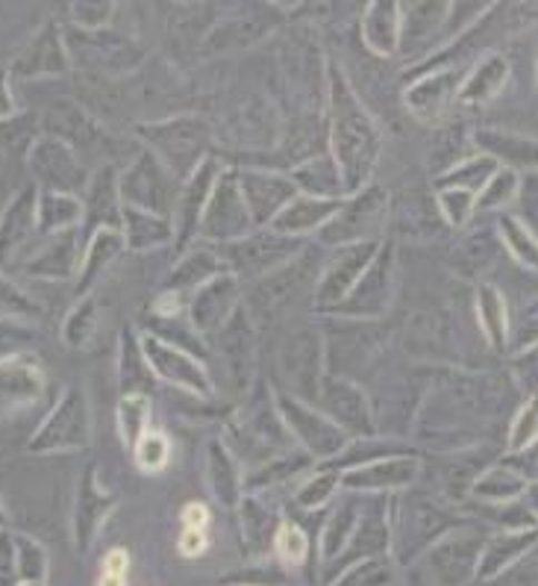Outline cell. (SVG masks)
<instances>
[{
	"label": "cell",
	"mask_w": 538,
	"mask_h": 586,
	"mask_svg": "<svg viewBox=\"0 0 538 586\" xmlns=\"http://www.w3.org/2000/svg\"><path fill=\"white\" fill-rule=\"evenodd\" d=\"M327 151L341 171L350 192L371 183L373 168L380 162L382 136L373 116L365 107L362 95L350 83L345 68L327 62Z\"/></svg>",
	"instance_id": "1"
},
{
	"label": "cell",
	"mask_w": 538,
	"mask_h": 586,
	"mask_svg": "<svg viewBox=\"0 0 538 586\" xmlns=\"http://www.w3.org/2000/svg\"><path fill=\"white\" fill-rule=\"evenodd\" d=\"M225 443L239 457V463L248 460V469L266 463L273 454L298 448L280 419V410L273 401V386H268L262 377L250 386L245 401L225 419Z\"/></svg>",
	"instance_id": "2"
},
{
	"label": "cell",
	"mask_w": 538,
	"mask_h": 586,
	"mask_svg": "<svg viewBox=\"0 0 538 586\" xmlns=\"http://www.w3.org/2000/svg\"><path fill=\"white\" fill-rule=\"evenodd\" d=\"M145 151H150L177 177L189 180L212 157V125L200 116H171L136 127Z\"/></svg>",
	"instance_id": "3"
},
{
	"label": "cell",
	"mask_w": 538,
	"mask_h": 586,
	"mask_svg": "<svg viewBox=\"0 0 538 586\" xmlns=\"http://www.w3.org/2000/svg\"><path fill=\"white\" fill-rule=\"evenodd\" d=\"M303 251H307L303 239L282 236L277 230H271V227H257L253 234H248L239 242L218 248L221 260L227 262V271L239 277L245 286L257 284L262 277L280 271V268L298 260Z\"/></svg>",
	"instance_id": "4"
},
{
	"label": "cell",
	"mask_w": 538,
	"mask_h": 586,
	"mask_svg": "<svg viewBox=\"0 0 538 586\" xmlns=\"http://www.w3.org/2000/svg\"><path fill=\"white\" fill-rule=\"evenodd\" d=\"M389 216V195L377 183H368L359 192H350L341 201L339 212L318 230L321 248H345V245L373 242L380 239L382 221Z\"/></svg>",
	"instance_id": "5"
},
{
	"label": "cell",
	"mask_w": 538,
	"mask_h": 586,
	"mask_svg": "<svg viewBox=\"0 0 538 586\" xmlns=\"http://www.w3.org/2000/svg\"><path fill=\"white\" fill-rule=\"evenodd\" d=\"M277 371L282 380V386L277 389H286L300 401L315 404L323 375H327L321 327L300 325L291 334H286L280 351H277Z\"/></svg>",
	"instance_id": "6"
},
{
	"label": "cell",
	"mask_w": 538,
	"mask_h": 586,
	"mask_svg": "<svg viewBox=\"0 0 538 586\" xmlns=\"http://www.w3.org/2000/svg\"><path fill=\"white\" fill-rule=\"evenodd\" d=\"M273 401H277V410H280V419L289 430L291 443L298 445L300 451H307L315 463L336 460L341 448L350 443V436L330 416H323L315 404L300 401L277 386H273Z\"/></svg>",
	"instance_id": "7"
},
{
	"label": "cell",
	"mask_w": 538,
	"mask_h": 586,
	"mask_svg": "<svg viewBox=\"0 0 538 586\" xmlns=\"http://www.w3.org/2000/svg\"><path fill=\"white\" fill-rule=\"evenodd\" d=\"M257 225L250 218L248 203L241 198L239 189V171L236 166H225L218 175L212 195H209L207 210L200 216L198 242H209L221 248V245L239 242L248 234H253Z\"/></svg>",
	"instance_id": "8"
},
{
	"label": "cell",
	"mask_w": 538,
	"mask_h": 586,
	"mask_svg": "<svg viewBox=\"0 0 538 586\" xmlns=\"http://www.w3.org/2000/svg\"><path fill=\"white\" fill-rule=\"evenodd\" d=\"M209 345L218 357V369L227 377V386L236 395H248L250 386L257 384V375H253L257 371V325L245 310V304L209 339Z\"/></svg>",
	"instance_id": "9"
},
{
	"label": "cell",
	"mask_w": 538,
	"mask_h": 586,
	"mask_svg": "<svg viewBox=\"0 0 538 586\" xmlns=\"http://www.w3.org/2000/svg\"><path fill=\"white\" fill-rule=\"evenodd\" d=\"M118 192L124 207L175 216L180 180L168 171L150 151H141L130 166L118 175Z\"/></svg>",
	"instance_id": "10"
},
{
	"label": "cell",
	"mask_w": 538,
	"mask_h": 586,
	"mask_svg": "<svg viewBox=\"0 0 538 586\" xmlns=\"http://www.w3.org/2000/svg\"><path fill=\"white\" fill-rule=\"evenodd\" d=\"M91 439V416L89 401L83 389H66L62 398L53 404V410L44 416L33 436H30V451L50 454V451H80Z\"/></svg>",
	"instance_id": "11"
},
{
	"label": "cell",
	"mask_w": 538,
	"mask_h": 586,
	"mask_svg": "<svg viewBox=\"0 0 538 586\" xmlns=\"http://www.w3.org/2000/svg\"><path fill=\"white\" fill-rule=\"evenodd\" d=\"M380 245L382 239H373V242L345 245V248L332 251L330 260L323 262V268L318 271V280H315L312 289V310L318 316H330L348 298L350 289L365 275V268L371 266V260L377 257Z\"/></svg>",
	"instance_id": "12"
},
{
	"label": "cell",
	"mask_w": 538,
	"mask_h": 586,
	"mask_svg": "<svg viewBox=\"0 0 538 586\" xmlns=\"http://www.w3.org/2000/svg\"><path fill=\"white\" fill-rule=\"evenodd\" d=\"M141 351L148 357L159 384H166L168 389H180V393L200 395V398H218L216 377L203 360L162 342L153 334H141Z\"/></svg>",
	"instance_id": "13"
},
{
	"label": "cell",
	"mask_w": 538,
	"mask_h": 586,
	"mask_svg": "<svg viewBox=\"0 0 538 586\" xmlns=\"http://www.w3.org/2000/svg\"><path fill=\"white\" fill-rule=\"evenodd\" d=\"M391 286H395V248L389 242H382L371 266L365 268L357 286L350 289L348 298L330 316L353 321H377L391 307Z\"/></svg>",
	"instance_id": "14"
},
{
	"label": "cell",
	"mask_w": 538,
	"mask_h": 586,
	"mask_svg": "<svg viewBox=\"0 0 538 586\" xmlns=\"http://www.w3.org/2000/svg\"><path fill=\"white\" fill-rule=\"evenodd\" d=\"M315 407H318L323 416H330L350 439L377 434V421H373L368 393H365L357 380H350V377L323 375L318 398H315Z\"/></svg>",
	"instance_id": "15"
},
{
	"label": "cell",
	"mask_w": 538,
	"mask_h": 586,
	"mask_svg": "<svg viewBox=\"0 0 538 586\" xmlns=\"http://www.w3.org/2000/svg\"><path fill=\"white\" fill-rule=\"evenodd\" d=\"M27 157H30V168H33L42 192H86L89 177L83 171V162L77 160L74 148L62 142V139H57V136H39Z\"/></svg>",
	"instance_id": "16"
},
{
	"label": "cell",
	"mask_w": 538,
	"mask_h": 586,
	"mask_svg": "<svg viewBox=\"0 0 538 586\" xmlns=\"http://www.w3.org/2000/svg\"><path fill=\"white\" fill-rule=\"evenodd\" d=\"M239 171L241 198L248 203L250 218L257 227H268L273 218L280 216L295 198H298V186L291 183L286 171H273L262 166H236Z\"/></svg>",
	"instance_id": "17"
},
{
	"label": "cell",
	"mask_w": 538,
	"mask_h": 586,
	"mask_svg": "<svg viewBox=\"0 0 538 586\" xmlns=\"http://www.w3.org/2000/svg\"><path fill=\"white\" fill-rule=\"evenodd\" d=\"M241 304H245V284L225 271L189 295V321L209 342L232 319V312L239 310Z\"/></svg>",
	"instance_id": "18"
},
{
	"label": "cell",
	"mask_w": 538,
	"mask_h": 586,
	"mask_svg": "<svg viewBox=\"0 0 538 586\" xmlns=\"http://www.w3.org/2000/svg\"><path fill=\"white\" fill-rule=\"evenodd\" d=\"M225 162L218 160L216 153L209 157L203 166L180 183V195H177V207H175V248L177 254H186L191 245L198 242V227H200V216L207 210L209 195H212V186H216L218 175H221Z\"/></svg>",
	"instance_id": "19"
},
{
	"label": "cell",
	"mask_w": 538,
	"mask_h": 586,
	"mask_svg": "<svg viewBox=\"0 0 538 586\" xmlns=\"http://www.w3.org/2000/svg\"><path fill=\"white\" fill-rule=\"evenodd\" d=\"M303 277H307V251L286 268H280V271L245 286V310L250 312L253 325L259 319H277L289 307L291 298L300 292Z\"/></svg>",
	"instance_id": "20"
},
{
	"label": "cell",
	"mask_w": 538,
	"mask_h": 586,
	"mask_svg": "<svg viewBox=\"0 0 538 586\" xmlns=\"http://www.w3.org/2000/svg\"><path fill=\"white\" fill-rule=\"evenodd\" d=\"M118 171L116 166H100L89 177L83 198V234L94 236L98 230H121V192H118Z\"/></svg>",
	"instance_id": "21"
},
{
	"label": "cell",
	"mask_w": 538,
	"mask_h": 586,
	"mask_svg": "<svg viewBox=\"0 0 538 586\" xmlns=\"http://www.w3.org/2000/svg\"><path fill=\"white\" fill-rule=\"evenodd\" d=\"M44 393L42 366L30 354L0 360V416L33 407Z\"/></svg>",
	"instance_id": "22"
},
{
	"label": "cell",
	"mask_w": 538,
	"mask_h": 586,
	"mask_svg": "<svg viewBox=\"0 0 538 586\" xmlns=\"http://www.w3.org/2000/svg\"><path fill=\"white\" fill-rule=\"evenodd\" d=\"M203 478L212 498L225 507H236L245 498V471L225 436H212L203 448Z\"/></svg>",
	"instance_id": "23"
},
{
	"label": "cell",
	"mask_w": 538,
	"mask_h": 586,
	"mask_svg": "<svg viewBox=\"0 0 538 586\" xmlns=\"http://www.w3.org/2000/svg\"><path fill=\"white\" fill-rule=\"evenodd\" d=\"M9 77L18 80H33V77H57L68 71V51L62 44V33L57 24H44L42 33H36V39L27 44L24 51L12 59V66L7 68Z\"/></svg>",
	"instance_id": "24"
},
{
	"label": "cell",
	"mask_w": 538,
	"mask_h": 586,
	"mask_svg": "<svg viewBox=\"0 0 538 586\" xmlns=\"http://www.w3.org/2000/svg\"><path fill=\"white\" fill-rule=\"evenodd\" d=\"M36 201H39V189L27 186L9 201V207L0 216V268H7L9 260L24 251V245L39 234Z\"/></svg>",
	"instance_id": "25"
},
{
	"label": "cell",
	"mask_w": 538,
	"mask_h": 586,
	"mask_svg": "<svg viewBox=\"0 0 538 586\" xmlns=\"http://www.w3.org/2000/svg\"><path fill=\"white\" fill-rule=\"evenodd\" d=\"M112 507H116V495L107 493L98 484V471H94V466H89L80 478V493H77L74 507V539L80 552H86L94 543V536H98L100 525L109 519Z\"/></svg>",
	"instance_id": "26"
},
{
	"label": "cell",
	"mask_w": 538,
	"mask_h": 586,
	"mask_svg": "<svg viewBox=\"0 0 538 586\" xmlns=\"http://www.w3.org/2000/svg\"><path fill=\"white\" fill-rule=\"evenodd\" d=\"M286 175L291 177V183L298 186L300 195L321 198V201H341V198H348V186L341 180L339 166H336V160H332L327 148L312 153V157L298 160Z\"/></svg>",
	"instance_id": "27"
},
{
	"label": "cell",
	"mask_w": 538,
	"mask_h": 586,
	"mask_svg": "<svg viewBox=\"0 0 538 586\" xmlns=\"http://www.w3.org/2000/svg\"><path fill=\"white\" fill-rule=\"evenodd\" d=\"M415 478V463L409 457H386V460L365 463L341 471V489L345 493H389L400 489Z\"/></svg>",
	"instance_id": "28"
},
{
	"label": "cell",
	"mask_w": 538,
	"mask_h": 586,
	"mask_svg": "<svg viewBox=\"0 0 538 586\" xmlns=\"http://www.w3.org/2000/svg\"><path fill=\"white\" fill-rule=\"evenodd\" d=\"M121 236H124V245L130 251H157V248L175 245V218L139 210V207H124L121 210Z\"/></svg>",
	"instance_id": "29"
},
{
	"label": "cell",
	"mask_w": 538,
	"mask_h": 586,
	"mask_svg": "<svg viewBox=\"0 0 538 586\" xmlns=\"http://www.w3.org/2000/svg\"><path fill=\"white\" fill-rule=\"evenodd\" d=\"M359 36L373 57H395L400 51V3H368L359 18Z\"/></svg>",
	"instance_id": "30"
},
{
	"label": "cell",
	"mask_w": 538,
	"mask_h": 586,
	"mask_svg": "<svg viewBox=\"0 0 538 586\" xmlns=\"http://www.w3.org/2000/svg\"><path fill=\"white\" fill-rule=\"evenodd\" d=\"M345 201V198H341ZM341 201H321V198H309V195H298L295 201L273 218L271 230L282 236H291V239H303L307 242L309 236H318L327 221H330L336 212H339Z\"/></svg>",
	"instance_id": "31"
},
{
	"label": "cell",
	"mask_w": 538,
	"mask_h": 586,
	"mask_svg": "<svg viewBox=\"0 0 538 586\" xmlns=\"http://www.w3.org/2000/svg\"><path fill=\"white\" fill-rule=\"evenodd\" d=\"M80 262H83L80 234L68 230V234L50 236V242L27 262L24 271L30 277H44V280H68L80 271Z\"/></svg>",
	"instance_id": "32"
},
{
	"label": "cell",
	"mask_w": 538,
	"mask_h": 586,
	"mask_svg": "<svg viewBox=\"0 0 538 586\" xmlns=\"http://www.w3.org/2000/svg\"><path fill=\"white\" fill-rule=\"evenodd\" d=\"M225 271L227 262L221 260V254L212 251V248H203V245H191L189 251L180 254L175 268L168 271L162 289H171V292H180L189 298L198 286L209 284L212 277L225 275Z\"/></svg>",
	"instance_id": "33"
},
{
	"label": "cell",
	"mask_w": 538,
	"mask_h": 586,
	"mask_svg": "<svg viewBox=\"0 0 538 586\" xmlns=\"http://www.w3.org/2000/svg\"><path fill=\"white\" fill-rule=\"evenodd\" d=\"M157 386V375L150 369L145 351H141V334L127 327L118 339V389H121V395H148V398H153Z\"/></svg>",
	"instance_id": "34"
},
{
	"label": "cell",
	"mask_w": 538,
	"mask_h": 586,
	"mask_svg": "<svg viewBox=\"0 0 538 586\" xmlns=\"http://www.w3.org/2000/svg\"><path fill=\"white\" fill-rule=\"evenodd\" d=\"M124 251L127 245L121 230H98L94 236H89V242L83 248V262L77 271V298H86L100 277L107 275V268Z\"/></svg>",
	"instance_id": "35"
},
{
	"label": "cell",
	"mask_w": 538,
	"mask_h": 586,
	"mask_svg": "<svg viewBox=\"0 0 538 586\" xmlns=\"http://www.w3.org/2000/svg\"><path fill=\"white\" fill-rule=\"evenodd\" d=\"M273 30V21L268 16H245V18H227L212 27V33L203 39V53H221L232 51V48H250L259 39H266Z\"/></svg>",
	"instance_id": "36"
},
{
	"label": "cell",
	"mask_w": 538,
	"mask_h": 586,
	"mask_svg": "<svg viewBox=\"0 0 538 586\" xmlns=\"http://www.w3.org/2000/svg\"><path fill=\"white\" fill-rule=\"evenodd\" d=\"M36 227L44 236H59L83 227V198L66 192H42L36 201Z\"/></svg>",
	"instance_id": "37"
},
{
	"label": "cell",
	"mask_w": 538,
	"mask_h": 586,
	"mask_svg": "<svg viewBox=\"0 0 538 586\" xmlns=\"http://www.w3.org/2000/svg\"><path fill=\"white\" fill-rule=\"evenodd\" d=\"M315 460L300 448H289V451L273 454L266 463H259L253 469L245 471V493H268L273 486L286 484L300 471L312 469Z\"/></svg>",
	"instance_id": "38"
},
{
	"label": "cell",
	"mask_w": 538,
	"mask_h": 586,
	"mask_svg": "<svg viewBox=\"0 0 538 586\" xmlns=\"http://www.w3.org/2000/svg\"><path fill=\"white\" fill-rule=\"evenodd\" d=\"M241 528H245V543L250 545V552H268L273 548V534L280 528V522L273 516L271 504L266 501L262 493H245L239 501Z\"/></svg>",
	"instance_id": "39"
},
{
	"label": "cell",
	"mask_w": 538,
	"mask_h": 586,
	"mask_svg": "<svg viewBox=\"0 0 538 586\" xmlns=\"http://www.w3.org/2000/svg\"><path fill=\"white\" fill-rule=\"evenodd\" d=\"M153 430V398L148 395H121L118 401V434L133 451L141 436Z\"/></svg>",
	"instance_id": "40"
},
{
	"label": "cell",
	"mask_w": 538,
	"mask_h": 586,
	"mask_svg": "<svg viewBox=\"0 0 538 586\" xmlns=\"http://www.w3.org/2000/svg\"><path fill=\"white\" fill-rule=\"evenodd\" d=\"M148 334H153L157 339H162V342L175 345V348H180V351L191 354V357H198V360L203 362L209 360V351H212L207 339L195 330L189 316H182V319H168V321L153 319L150 321Z\"/></svg>",
	"instance_id": "41"
},
{
	"label": "cell",
	"mask_w": 538,
	"mask_h": 586,
	"mask_svg": "<svg viewBox=\"0 0 538 586\" xmlns=\"http://www.w3.org/2000/svg\"><path fill=\"white\" fill-rule=\"evenodd\" d=\"M341 489V469L330 466V463H321L315 475H309L307 484H300V489L295 493V501L303 510H318L323 504L330 501L332 495Z\"/></svg>",
	"instance_id": "42"
},
{
	"label": "cell",
	"mask_w": 538,
	"mask_h": 586,
	"mask_svg": "<svg viewBox=\"0 0 538 586\" xmlns=\"http://www.w3.org/2000/svg\"><path fill=\"white\" fill-rule=\"evenodd\" d=\"M357 525H359L357 501H350V498L345 504H339V507L330 513L327 528H323V536H321V554L327 557V560L336 557V554H341V548L348 545V539L353 536Z\"/></svg>",
	"instance_id": "43"
},
{
	"label": "cell",
	"mask_w": 538,
	"mask_h": 586,
	"mask_svg": "<svg viewBox=\"0 0 538 586\" xmlns=\"http://www.w3.org/2000/svg\"><path fill=\"white\" fill-rule=\"evenodd\" d=\"M448 77H424V80L406 89V107L412 109L418 118H430L439 109V103L448 98Z\"/></svg>",
	"instance_id": "44"
},
{
	"label": "cell",
	"mask_w": 538,
	"mask_h": 586,
	"mask_svg": "<svg viewBox=\"0 0 538 586\" xmlns=\"http://www.w3.org/2000/svg\"><path fill=\"white\" fill-rule=\"evenodd\" d=\"M133 460L145 475H157V471H162L171 463V439L153 427L150 434H145L136 443Z\"/></svg>",
	"instance_id": "45"
},
{
	"label": "cell",
	"mask_w": 538,
	"mask_h": 586,
	"mask_svg": "<svg viewBox=\"0 0 538 586\" xmlns=\"http://www.w3.org/2000/svg\"><path fill=\"white\" fill-rule=\"evenodd\" d=\"M94 321H98V301L86 295L74 304V310L68 312L66 325H62V339L68 348H83L89 336L94 334Z\"/></svg>",
	"instance_id": "46"
},
{
	"label": "cell",
	"mask_w": 538,
	"mask_h": 586,
	"mask_svg": "<svg viewBox=\"0 0 538 586\" xmlns=\"http://www.w3.org/2000/svg\"><path fill=\"white\" fill-rule=\"evenodd\" d=\"M273 554L286 566H300L309 557V539L300 525L295 522H280V528L273 534Z\"/></svg>",
	"instance_id": "47"
},
{
	"label": "cell",
	"mask_w": 538,
	"mask_h": 586,
	"mask_svg": "<svg viewBox=\"0 0 538 586\" xmlns=\"http://www.w3.org/2000/svg\"><path fill=\"white\" fill-rule=\"evenodd\" d=\"M16 552H18L21 584H44V575H48V557H44L42 545L33 543L30 536H16Z\"/></svg>",
	"instance_id": "48"
},
{
	"label": "cell",
	"mask_w": 538,
	"mask_h": 586,
	"mask_svg": "<svg viewBox=\"0 0 538 586\" xmlns=\"http://www.w3.org/2000/svg\"><path fill=\"white\" fill-rule=\"evenodd\" d=\"M0 307H3L9 316H16V319H39V316H42V307H39L21 286L7 280V277H0Z\"/></svg>",
	"instance_id": "49"
},
{
	"label": "cell",
	"mask_w": 538,
	"mask_h": 586,
	"mask_svg": "<svg viewBox=\"0 0 538 586\" xmlns=\"http://www.w3.org/2000/svg\"><path fill=\"white\" fill-rule=\"evenodd\" d=\"M112 12H116V3H103V0H83V3H71L74 24L83 27L86 33H94V30H100V27H107Z\"/></svg>",
	"instance_id": "50"
},
{
	"label": "cell",
	"mask_w": 538,
	"mask_h": 586,
	"mask_svg": "<svg viewBox=\"0 0 538 586\" xmlns=\"http://www.w3.org/2000/svg\"><path fill=\"white\" fill-rule=\"evenodd\" d=\"M127 575H130V554L124 548H112L103 557L98 586H127Z\"/></svg>",
	"instance_id": "51"
},
{
	"label": "cell",
	"mask_w": 538,
	"mask_h": 586,
	"mask_svg": "<svg viewBox=\"0 0 538 586\" xmlns=\"http://www.w3.org/2000/svg\"><path fill=\"white\" fill-rule=\"evenodd\" d=\"M0 586H21L16 536L0 530Z\"/></svg>",
	"instance_id": "52"
},
{
	"label": "cell",
	"mask_w": 538,
	"mask_h": 586,
	"mask_svg": "<svg viewBox=\"0 0 538 586\" xmlns=\"http://www.w3.org/2000/svg\"><path fill=\"white\" fill-rule=\"evenodd\" d=\"M500 77H504V62H500V59H491V62H486V66H482L480 75L474 77L471 83H468V89H465V98H468V101H477V98H489L491 89L500 83Z\"/></svg>",
	"instance_id": "53"
},
{
	"label": "cell",
	"mask_w": 538,
	"mask_h": 586,
	"mask_svg": "<svg viewBox=\"0 0 538 586\" xmlns=\"http://www.w3.org/2000/svg\"><path fill=\"white\" fill-rule=\"evenodd\" d=\"M33 336L30 330L16 321H3L0 325V360H7V357H16V354H27V342H30Z\"/></svg>",
	"instance_id": "54"
},
{
	"label": "cell",
	"mask_w": 538,
	"mask_h": 586,
	"mask_svg": "<svg viewBox=\"0 0 538 586\" xmlns=\"http://www.w3.org/2000/svg\"><path fill=\"white\" fill-rule=\"evenodd\" d=\"M538 436V401H532L527 410L521 413V419L512 427V448H524Z\"/></svg>",
	"instance_id": "55"
},
{
	"label": "cell",
	"mask_w": 538,
	"mask_h": 586,
	"mask_svg": "<svg viewBox=\"0 0 538 586\" xmlns=\"http://www.w3.org/2000/svg\"><path fill=\"white\" fill-rule=\"evenodd\" d=\"M506 239H509L512 251L518 254L524 262H532V266H538V248L532 245L530 236L524 234L521 225H515V221H506Z\"/></svg>",
	"instance_id": "56"
},
{
	"label": "cell",
	"mask_w": 538,
	"mask_h": 586,
	"mask_svg": "<svg viewBox=\"0 0 538 586\" xmlns=\"http://www.w3.org/2000/svg\"><path fill=\"white\" fill-rule=\"evenodd\" d=\"M441 207H445V216L454 221V225H462L465 218H468V207H471V192H465V189H448V192H441Z\"/></svg>",
	"instance_id": "57"
},
{
	"label": "cell",
	"mask_w": 538,
	"mask_h": 586,
	"mask_svg": "<svg viewBox=\"0 0 538 586\" xmlns=\"http://www.w3.org/2000/svg\"><path fill=\"white\" fill-rule=\"evenodd\" d=\"M207 548H209V534H207V530L182 528L180 539H177V552H180L182 557H189V560H195V557H200V554L207 552Z\"/></svg>",
	"instance_id": "58"
},
{
	"label": "cell",
	"mask_w": 538,
	"mask_h": 586,
	"mask_svg": "<svg viewBox=\"0 0 538 586\" xmlns=\"http://www.w3.org/2000/svg\"><path fill=\"white\" fill-rule=\"evenodd\" d=\"M489 171H491V162L489 160H474L468 168H462V171H456V175L450 177V183L465 186V192H468V189H477L474 183H482Z\"/></svg>",
	"instance_id": "59"
},
{
	"label": "cell",
	"mask_w": 538,
	"mask_h": 586,
	"mask_svg": "<svg viewBox=\"0 0 538 586\" xmlns=\"http://www.w3.org/2000/svg\"><path fill=\"white\" fill-rule=\"evenodd\" d=\"M480 304H482V312H486V319H489L491 339L497 342V339L504 336V327H500V319H497V312H500V295H497L495 289H482Z\"/></svg>",
	"instance_id": "60"
},
{
	"label": "cell",
	"mask_w": 538,
	"mask_h": 586,
	"mask_svg": "<svg viewBox=\"0 0 538 586\" xmlns=\"http://www.w3.org/2000/svg\"><path fill=\"white\" fill-rule=\"evenodd\" d=\"M180 522H182V528L207 530L209 528V522H212V516H209V507H207V504L191 501V504H186V507H182Z\"/></svg>",
	"instance_id": "61"
},
{
	"label": "cell",
	"mask_w": 538,
	"mask_h": 586,
	"mask_svg": "<svg viewBox=\"0 0 538 586\" xmlns=\"http://www.w3.org/2000/svg\"><path fill=\"white\" fill-rule=\"evenodd\" d=\"M16 118V98H12V86H9V71L0 68V125Z\"/></svg>",
	"instance_id": "62"
},
{
	"label": "cell",
	"mask_w": 538,
	"mask_h": 586,
	"mask_svg": "<svg viewBox=\"0 0 538 586\" xmlns=\"http://www.w3.org/2000/svg\"><path fill=\"white\" fill-rule=\"evenodd\" d=\"M3 522H7V510H3V504H0V528H3Z\"/></svg>",
	"instance_id": "63"
},
{
	"label": "cell",
	"mask_w": 538,
	"mask_h": 586,
	"mask_svg": "<svg viewBox=\"0 0 538 586\" xmlns=\"http://www.w3.org/2000/svg\"><path fill=\"white\" fill-rule=\"evenodd\" d=\"M21 586H44V584H21Z\"/></svg>",
	"instance_id": "64"
}]
</instances>
